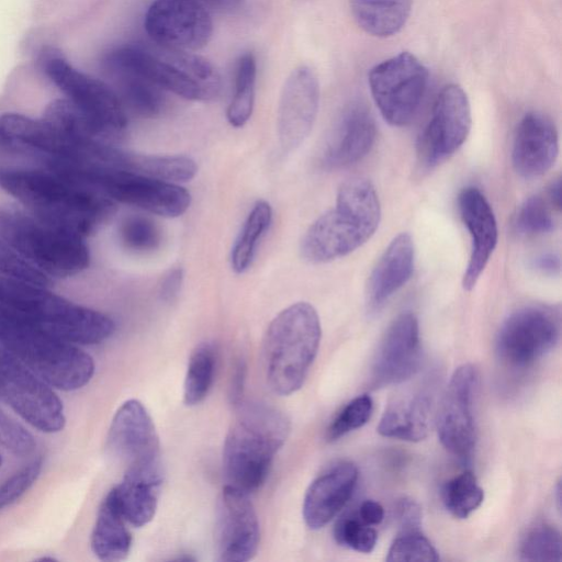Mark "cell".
Wrapping results in <instances>:
<instances>
[{
    "mask_svg": "<svg viewBox=\"0 0 562 562\" xmlns=\"http://www.w3.org/2000/svg\"><path fill=\"white\" fill-rule=\"evenodd\" d=\"M381 221V205L373 184L364 178L344 182L336 204L307 228L301 241V254L313 263H325L345 257L375 233Z\"/></svg>",
    "mask_w": 562,
    "mask_h": 562,
    "instance_id": "obj_1",
    "label": "cell"
},
{
    "mask_svg": "<svg viewBox=\"0 0 562 562\" xmlns=\"http://www.w3.org/2000/svg\"><path fill=\"white\" fill-rule=\"evenodd\" d=\"M106 74L139 75L162 90L192 101H210L222 88L221 75L206 58L156 44H127L105 53L101 61Z\"/></svg>",
    "mask_w": 562,
    "mask_h": 562,
    "instance_id": "obj_2",
    "label": "cell"
},
{
    "mask_svg": "<svg viewBox=\"0 0 562 562\" xmlns=\"http://www.w3.org/2000/svg\"><path fill=\"white\" fill-rule=\"evenodd\" d=\"M289 432L290 422L277 408L260 403L240 405L223 447L228 485L248 494L260 487Z\"/></svg>",
    "mask_w": 562,
    "mask_h": 562,
    "instance_id": "obj_3",
    "label": "cell"
},
{
    "mask_svg": "<svg viewBox=\"0 0 562 562\" xmlns=\"http://www.w3.org/2000/svg\"><path fill=\"white\" fill-rule=\"evenodd\" d=\"M40 71L72 103L81 134L95 142L116 145L126 134V110L113 88L69 63L59 50L43 48Z\"/></svg>",
    "mask_w": 562,
    "mask_h": 562,
    "instance_id": "obj_4",
    "label": "cell"
},
{
    "mask_svg": "<svg viewBox=\"0 0 562 562\" xmlns=\"http://www.w3.org/2000/svg\"><path fill=\"white\" fill-rule=\"evenodd\" d=\"M322 337L318 314L307 302L281 311L269 324L263 339V361L269 387L290 395L304 383Z\"/></svg>",
    "mask_w": 562,
    "mask_h": 562,
    "instance_id": "obj_5",
    "label": "cell"
},
{
    "mask_svg": "<svg viewBox=\"0 0 562 562\" xmlns=\"http://www.w3.org/2000/svg\"><path fill=\"white\" fill-rule=\"evenodd\" d=\"M0 345L44 382L58 390H78L94 373L90 355L74 344L23 324L0 321Z\"/></svg>",
    "mask_w": 562,
    "mask_h": 562,
    "instance_id": "obj_6",
    "label": "cell"
},
{
    "mask_svg": "<svg viewBox=\"0 0 562 562\" xmlns=\"http://www.w3.org/2000/svg\"><path fill=\"white\" fill-rule=\"evenodd\" d=\"M427 82V68L408 52L383 60L369 74L372 98L383 119L393 126H404L412 121Z\"/></svg>",
    "mask_w": 562,
    "mask_h": 562,
    "instance_id": "obj_7",
    "label": "cell"
},
{
    "mask_svg": "<svg viewBox=\"0 0 562 562\" xmlns=\"http://www.w3.org/2000/svg\"><path fill=\"white\" fill-rule=\"evenodd\" d=\"M0 398L32 427L43 432L64 428L63 403L23 362L0 345Z\"/></svg>",
    "mask_w": 562,
    "mask_h": 562,
    "instance_id": "obj_8",
    "label": "cell"
},
{
    "mask_svg": "<svg viewBox=\"0 0 562 562\" xmlns=\"http://www.w3.org/2000/svg\"><path fill=\"white\" fill-rule=\"evenodd\" d=\"M560 314L553 307L529 305L508 315L496 336V353L512 368H526L559 342Z\"/></svg>",
    "mask_w": 562,
    "mask_h": 562,
    "instance_id": "obj_9",
    "label": "cell"
},
{
    "mask_svg": "<svg viewBox=\"0 0 562 562\" xmlns=\"http://www.w3.org/2000/svg\"><path fill=\"white\" fill-rule=\"evenodd\" d=\"M471 108L464 90L454 83L439 92L430 119L420 133L417 157L423 168H434L451 157L471 128Z\"/></svg>",
    "mask_w": 562,
    "mask_h": 562,
    "instance_id": "obj_10",
    "label": "cell"
},
{
    "mask_svg": "<svg viewBox=\"0 0 562 562\" xmlns=\"http://www.w3.org/2000/svg\"><path fill=\"white\" fill-rule=\"evenodd\" d=\"M479 373L471 363L452 373L439 402L436 426L440 442L452 454L468 460L475 446L474 401Z\"/></svg>",
    "mask_w": 562,
    "mask_h": 562,
    "instance_id": "obj_11",
    "label": "cell"
},
{
    "mask_svg": "<svg viewBox=\"0 0 562 562\" xmlns=\"http://www.w3.org/2000/svg\"><path fill=\"white\" fill-rule=\"evenodd\" d=\"M144 26L156 44L193 53L205 47L213 34L211 14L199 0H155Z\"/></svg>",
    "mask_w": 562,
    "mask_h": 562,
    "instance_id": "obj_12",
    "label": "cell"
},
{
    "mask_svg": "<svg viewBox=\"0 0 562 562\" xmlns=\"http://www.w3.org/2000/svg\"><path fill=\"white\" fill-rule=\"evenodd\" d=\"M108 448L124 463L125 471L161 472L158 435L149 413L137 400L124 402L116 411Z\"/></svg>",
    "mask_w": 562,
    "mask_h": 562,
    "instance_id": "obj_13",
    "label": "cell"
},
{
    "mask_svg": "<svg viewBox=\"0 0 562 562\" xmlns=\"http://www.w3.org/2000/svg\"><path fill=\"white\" fill-rule=\"evenodd\" d=\"M97 183L116 203L165 217L182 215L191 202L188 190L175 182L128 171H110L101 176Z\"/></svg>",
    "mask_w": 562,
    "mask_h": 562,
    "instance_id": "obj_14",
    "label": "cell"
},
{
    "mask_svg": "<svg viewBox=\"0 0 562 562\" xmlns=\"http://www.w3.org/2000/svg\"><path fill=\"white\" fill-rule=\"evenodd\" d=\"M319 106V82L306 65L294 68L280 94L277 128L279 144L285 154L295 150L310 135Z\"/></svg>",
    "mask_w": 562,
    "mask_h": 562,
    "instance_id": "obj_15",
    "label": "cell"
},
{
    "mask_svg": "<svg viewBox=\"0 0 562 562\" xmlns=\"http://www.w3.org/2000/svg\"><path fill=\"white\" fill-rule=\"evenodd\" d=\"M260 528L248 493L226 485L217 503L216 543L221 561L245 562L256 554Z\"/></svg>",
    "mask_w": 562,
    "mask_h": 562,
    "instance_id": "obj_16",
    "label": "cell"
},
{
    "mask_svg": "<svg viewBox=\"0 0 562 562\" xmlns=\"http://www.w3.org/2000/svg\"><path fill=\"white\" fill-rule=\"evenodd\" d=\"M420 339L417 317L400 314L387 327L375 353L370 384L384 387L411 379L420 364Z\"/></svg>",
    "mask_w": 562,
    "mask_h": 562,
    "instance_id": "obj_17",
    "label": "cell"
},
{
    "mask_svg": "<svg viewBox=\"0 0 562 562\" xmlns=\"http://www.w3.org/2000/svg\"><path fill=\"white\" fill-rule=\"evenodd\" d=\"M458 209L471 237V254L462 278V286L471 291L497 245V222L485 195L475 187H467L458 196Z\"/></svg>",
    "mask_w": 562,
    "mask_h": 562,
    "instance_id": "obj_18",
    "label": "cell"
},
{
    "mask_svg": "<svg viewBox=\"0 0 562 562\" xmlns=\"http://www.w3.org/2000/svg\"><path fill=\"white\" fill-rule=\"evenodd\" d=\"M559 153L558 131L543 113L529 112L518 123L512 147L516 172L526 179L547 173Z\"/></svg>",
    "mask_w": 562,
    "mask_h": 562,
    "instance_id": "obj_19",
    "label": "cell"
},
{
    "mask_svg": "<svg viewBox=\"0 0 562 562\" xmlns=\"http://www.w3.org/2000/svg\"><path fill=\"white\" fill-rule=\"evenodd\" d=\"M376 138L373 115L363 104L347 108L326 140L322 164L327 169L349 167L366 157Z\"/></svg>",
    "mask_w": 562,
    "mask_h": 562,
    "instance_id": "obj_20",
    "label": "cell"
},
{
    "mask_svg": "<svg viewBox=\"0 0 562 562\" xmlns=\"http://www.w3.org/2000/svg\"><path fill=\"white\" fill-rule=\"evenodd\" d=\"M358 480L357 468L342 462L317 476L308 486L303 502V518L311 529L326 526L351 497Z\"/></svg>",
    "mask_w": 562,
    "mask_h": 562,
    "instance_id": "obj_21",
    "label": "cell"
},
{
    "mask_svg": "<svg viewBox=\"0 0 562 562\" xmlns=\"http://www.w3.org/2000/svg\"><path fill=\"white\" fill-rule=\"evenodd\" d=\"M414 243L408 233L394 237L374 266L366 286V304L371 313L381 310L411 278Z\"/></svg>",
    "mask_w": 562,
    "mask_h": 562,
    "instance_id": "obj_22",
    "label": "cell"
},
{
    "mask_svg": "<svg viewBox=\"0 0 562 562\" xmlns=\"http://www.w3.org/2000/svg\"><path fill=\"white\" fill-rule=\"evenodd\" d=\"M161 482V473L125 471L109 494L126 522L142 527L155 516Z\"/></svg>",
    "mask_w": 562,
    "mask_h": 562,
    "instance_id": "obj_23",
    "label": "cell"
},
{
    "mask_svg": "<svg viewBox=\"0 0 562 562\" xmlns=\"http://www.w3.org/2000/svg\"><path fill=\"white\" fill-rule=\"evenodd\" d=\"M431 402L424 393L398 398L385 408L378 431L389 438L420 441L429 430Z\"/></svg>",
    "mask_w": 562,
    "mask_h": 562,
    "instance_id": "obj_24",
    "label": "cell"
},
{
    "mask_svg": "<svg viewBox=\"0 0 562 562\" xmlns=\"http://www.w3.org/2000/svg\"><path fill=\"white\" fill-rule=\"evenodd\" d=\"M126 520L108 493L99 508L91 533V549L102 561L125 559L132 546V536Z\"/></svg>",
    "mask_w": 562,
    "mask_h": 562,
    "instance_id": "obj_25",
    "label": "cell"
},
{
    "mask_svg": "<svg viewBox=\"0 0 562 562\" xmlns=\"http://www.w3.org/2000/svg\"><path fill=\"white\" fill-rule=\"evenodd\" d=\"M349 4L358 25L376 37L400 32L412 10V0H349Z\"/></svg>",
    "mask_w": 562,
    "mask_h": 562,
    "instance_id": "obj_26",
    "label": "cell"
},
{
    "mask_svg": "<svg viewBox=\"0 0 562 562\" xmlns=\"http://www.w3.org/2000/svg\"><path fill=\"white\" fill-rule=\"evenodd\" d=\"M112 87L122 104L142 116L151 117L159 114L164 108L162 89L136 74L117 71L108 74Z\"/></svg>",
    "mask_w": 562,
    "mask_h": 562,
    "instance_id": "obj_27",
    "label": "cell"
},
{
    "mask_svg": "<svg viewBox=\"0 0 562 562\" xmlns=\"http://www.w3.org/2000/svg\"><path fill=\"white\" fill-rule=\"evenodd\" d=\"M272 220V209L265 200H258L247 215L231 251L232 269L245 272L251 265L258 243Z\"/></svg>",
    "mask_w": 562,
    "mask_h": 562,
    "instance_id": "obj_28",
    "label": "cell"
},
{
    "mask_svg": "<svg viewBox=\"0 0 562 562\" xmlns=\"http://www.w3.org/2000/svg\"><path fill=\"white\" fill-rule=\"evenodd\" d=\"M257 60L251 52L240 55L236 65L235 90L226 111L228 123L244 126L250 119L255 104Z\"/></svg>",
    "mask_w": 562,
    "mask_h": 562,
    "instance_id": "obj_29",
    "label": "cell"
},
{
    "mask_svg": "<svg viewBox=\"0 0 562 562\" xmlns=\"http://www.w3.org/2000/svg\"><path fill=\"white\" fill-rule=\"evenodd\" d=\"M195 161L184 155L132 154L131 172L169 181L186 182L196 173Z\"/></svg>",
    "mask_w": 562,
    "mask_h": 562,
    "instance_id": "obj_30",
    "label": "cell"
},
{
    "mask_svg": "<svg viewBox=\"0 0 562 562\" xmlns=\"http://www.w3.org/2000/svg\"><path fill=\"white\" fill-rule=\"evenodd\" d=\"M215 350L203 342L192 351L183 384V400L189 406L200 404L209 394L215 372Z\"/></svg>",
    "mask_w": 562,
    "mask_h": 562,
    "instance_id": "obj_31",
    "label": "cell"
},
{
    "mask_svg": "<svg viewBox=\"0 0 562 562\" xmlns=\"http://www.w3.org/2000/svg\"><path fill=\"white\" fill-rule=\"evenodd\" d=\"M443 503L449 513L459 519L470 516L484 499V492L471 471L448 481L442 492Z\"/></svg>",
    "mask_w": 562,
    "mask_h": 562,
    "instance_id": "obj_32",
    "label": "cell"
},
{
    "mask_svg": "<svg viewBox=\"0 0 562 562\" xmlns=\"http://www.w3.org/2000/svg\"><path fill=\"white\" fill-rule=\"evenodd\" d=\"M519 554L524 561H561L562 540L559 530L546 522L533 525L520 541Z\"/></svg>",
    "mask_w": 562,
    "mask_h": 562,
    "instance_id": "obj_33",
    "label": "cell"
},
{
    "mask_svg": "<svg viewBox=\"0 0 562 562\" xmlns=\"http://www.w3.org/2000/svg\"><path fill=\"white\" fill-rule=\"evenodd\" d=\"M560 211L550 196L533 195L528 198L519 207L515 221L518 234L524 236H537L550 233L554 229V211Z\"/></svg>",
    "mask_w": 562,
    "mask_h": 562,
    "instance_id": "obj_34",
    "label": "cell"
},
{
    "mask_svg": "<svg viewBox=\"0 0 562 562\" xmlns=\"http://www.w3.org/2000/svg\"><path fill=\"white\" fill-rule=\"evenodd\" d=\"M117 235L121 245L134 252L155 250L161 241V233L157 224L140 214L125 216L119 225Z\"/></svg>",
    "mask_w": 562,
    "mask_h": 562,
    "instance_id": "obj_35",
    "label": "cell"
},
{
    "mask_svg": "<svg viewBox=\"0 0 562 562\" xmlns=\"http://www.w3.org/2000/svg\"><path fill=\"white\" fill-rule=\"evenodd\" d=\"M438 560L437 550L419 529L401 530L391 544L386 557L387 562H436Z\"/></svg>",
    "mask_w": 562,
    "mask_h": 562,
    "instance_id": "obj_36",
    "label": "cell"
},
{
    "mask_svg": "<svg viewBox=\"0 0 562 562\" xmlns=\"http://www.w3.org/2000/svg\"><path fill=\"white\" fill-rule=\"evenodd\" d=\"M334 535L339 544L362 553L371 552L378 539L376 531L362 522L357 514L341 517L335 526Z\"/></svg>",
    "mask_w": 562,
    "mask_h": 562,
    "instance_id": "obj_37",
    "label": "cell"
},
{
    "mask_svg": "<svg viewBox=\"0 0 562 562\" xmlns=\"http://www.w3.org/2000/svg\"><path fill=\"white\" fill-rule=\"evenodd\" d=\"M372 411L373 402L368 394L353 398L342 408L328 427L327 439L329 441L337 440L346 434L362 427L370 419Z\"/></svg>",
    "mask_w": 562,
    "mask_h": 562,
    "instance_id": "obj_38",
    "label": "cell"
},
{
    "mask_svg": "<svg viewBox=\"0 0 562 562\" xmlns=\"http://www.w3.org/2000/svg\"><path fill=\"white\" fill-rule=\"evenodd\" d=\"M42 468V459H34L0 484V510L16 502L33 486Z\"/></svg>",
    "mask_w": 562,
    "mask_h": 562,
    "instance_id": "obj_39",
    "label": "cell"
},
{
    "mask_svg": "<svg viewBox=\"0 0 562 562\" xmlns=\"http://www.w3.org/2000/svg\"><path fill=\"white\" fill-rule=\"evenodd\" d=\"M401 530L419 529L422 525V510L419 505L411 498H402L395 507Z\"/></svg>",
    "mask_w": 562,
    "mask_h": 562,
    "instance_id": "obj_40",
    "label": "cell"
},
{
    "mask_svg": "<svg viewBox=\"0 0 562 562\" xmlns=\"http://www.w3.org/2000/svg\"><path fill=\"white\" fill-rule=\"evenodd\" d=\"M183 281V270L180 267L168 270L159 284V295L161 300L170 302L175 300L181 290Z\"/></svg>",
    "mask_w": 562,
    "mask_h": 562,
    "instance_id": "obj_41",
    "label": "cell"
},
{
    "mask_svg": "<svg viewBox=\"0 0 562 562\" xmlns=\"http://www.w3.org/2000/svg\"><path fill=\"white\" fill-rule=\"evenodd\" d=\"M357 516L359 519L370 526H375L381 524L384 518V509L375 501L367 499L361 503Z\"/></svg>",
    "mask_w": 562,
    "mask_h": 562,
    "instance_id": "obj_42",
    "label": "cell"
},
{
    "mask_svg": "<svg viewBox=\"0 0 562 562\" xmlns=\"http://www.w3.org/2000/svg\"><path fill=\"white\" fill-rule=\"evenodd\" d=\"M531 267L543 274L555 276L560 272L561 260L557 254L544 252L531 260Z\"/></svg>",
    "mask_w": 562,
    "mask_h": 562,
    "instance_id": "obj_43",
    "label": "cell"
},
{
    "mask_svg": "<svg viewBox=\"0 0 562 562\" xmlns=\"http://www.w3.org/2000/svg\"><path fill=\"white\" fill-rule=\"evenodd\" d=\"M206 7L215 9L217 11H233L237 9L243 0H199Z\"/></svg>",
    "mask_w": 562,
    "mask_h": 562,
    "instance_id": "obj_44",
    "label": "cell"
},
{
    "mask_svg": "<svg viewBox=\"0 0 562 562\" xmlns=\"http://www.w3.org/2000/svg\"><path fill=\"white\" fill-rule=\"evenodd\" d=\"M244 378H245V368L241 364H239L236 368V371L234 373L233 385H232V395L231 396L235 403H238L240 400Z\"/></svg>",
    "mask_w": 562,
    "mask_h": 562,
    "instance_id": "obj_45",
    "label": "cell"
},
{
    "mask_svg": "<svg viewBox=\"0 0 562 562\" xmlns=\"http://www.w3.org/2000/svg\"><path fill=\"white\" fill-rule=\"evenodd\" d=\"M1 462H2V459H1V454H0V465H1Z\"/></svg>",
    "mask_w": 562,
    "mask_h": 562,
    "instance_id": "obj_46",
    "label": "cell"
}]
</instances>
